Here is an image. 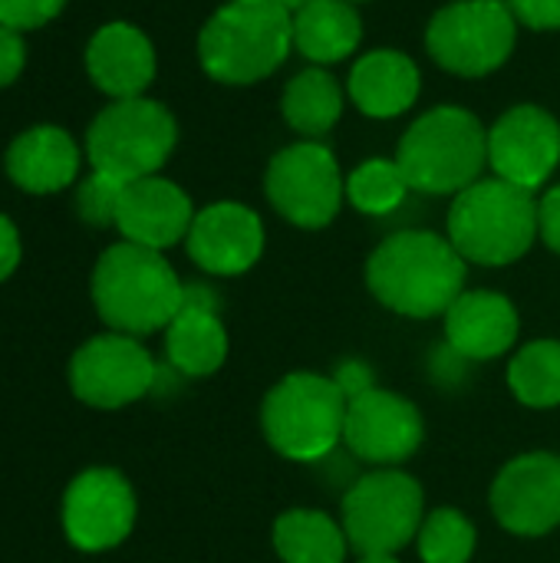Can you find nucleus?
Here are the masks:
<instances>
[{
    "label": "nucleus",
    "mask_w": 560,
    "mask_h": 563,
    "mask_svg": "<svg viewBox=\"0 0 560 563\" xmlns=\"http://www.w3.org/2000/svg\"><path fill=\"white\" fill-rule=\"evenodd\" d=\"M366 284L383 307L403 317H436L462 297L465 257L432 231H403L373 251Z\"/></svg>",
    "instance_id": "nucleus-1"
},
{
    "label": "nucleus",
    "mask_w": 560,
    "mask_h": 563,
    "mask_svg": "<svg viewBox=\"0 0 560 563\" xmlns=\"http://www.w3.org/2000/svg\"><path fill=\"white\" fill-rule=\"evenodd\" d=\"M294 46V13L281 0H231L198 33L205 73L228 86L271 76Z\"/></svg>",
    "instance_id": "nucleus-2"
},
{
    "label": "nucleus",
    "mask_w": 560,
    "mask_h": 563,
    "mask_svg": "<svg viewBox=\"0 0 560 563\" xmlns=\"http://www.w3.org/2000/svg\"><path fill=\"white\" fill-rule=\"evenodd\" d=\"M185 284L162 251L122 241L109 247L92 271V300L99 317L125 336L168 327L182 310Z\"/></svg>",
    "instance_id": "nucleus-3"
},
{
    "label": "nucleus",
    "mask_w": 560,
    "mask_h": 563,
    "mask_svg": "<svg viewBox=\"0 0 560 563\" xmlns=\"http://www.w3.org/2000/svg\"><path fill=\"white\" fill-rule=\"evenodd\" d=\"M488 162V129L459 106H436L399 139L396 165L409 188L426 195H459L479 181Z\"/></svg>",
    "instance_id": "nucleus-4"
},
{
    "label": "nucleus",
    "mask_w": 560,
    "mask_h": 563,
    "mask_svg": "<svg viewBox=\"0 0 560 563\" xmlns=\"http://www.w3.org/2000/svg\"><path fill=\"white\" fill-rule=\"evenodd\" d=\"M538 238V201L505 178H479L449 211L452 247L475 264L502 267L528 254Z\"/></svg>",
    "instance_id": "nucleus-5"
},
{
    "label": "nucleus",
    "mask_w": 560,
    "mask_h": 563,
    "mask_svg": "<svg viewBox=\"0 0 560 563\" xmlns=\"http://www.w3.org/2000/svg\"><path fill=\"white\" fill-rule=\"evenodd\" d=\"M178 142V125L172 112L145 96L116 99L106 106L89 132L86 155L92 172H106L119 181H139L155 175Z\"/></svg>",
    "instance_id": "nucleus-6"
},
{
    "label": "nucleus",
    "mask_w": 560,
    "mask_h": 563,
    "mask_svg": "<svg viewBox=\"0 0 560 563\" xmlns=\"http://www.w3.org/2000/svg\"><path fill=\"white\" fill-rule=\"evenodd\" d=\"M347 402L350 399L333 379L294 373L264 399V435L287 459H323L343 439Z\"/></svg>",
    "instance_id": "nucleus-7"
},
{
    "label": "nucleus",
    "mask_w": 560,
    "mask_h": 563,
    "mask_svg": "<svg viewBox=\"0 0 560 563\" xmlns=\"http://www.w3.org/2000/svg\"><path fill=\"white\" fill-rule=\"evenodd\" d=\"M518 20L505 0H455L442 7L429 30V56L455 76H488L515 49Z\"/></svg>",
    "instance_id": "nucleus-8"
},
{
    "label": "nucleus",
    "mask_w": 560,
    "mask_h": 563,
    "mask_svg": "<svg viewBox=\"0 0 560 563\" xmlns=\"http://www.w3.org/2000/svg\"><path fill=\"white\" fill-rule=\"evenodd\" d=\"M343 528L350 548L363 558L396 554L422 528V488L403 472L360 478L343 498Z\"/></svg>",
    "instance_id": "nucleus-9"
},
{
    "label": "nucleus",
    "mask_w": 560,
    "mask_h": 563,
    "mask_svg": "<svg viewBox=\"0 0 560 563\" xmlns=\"http://www.w3.org/2000/svg\"><path fill=\"white\" fill-rule=\"evenodd\" d=\"M264 191L277 214L297 228H327L343 205V175L333 152L320 142L281 148L264 175Z\"/></svg>",
    "instance_id": "nucleus-10"
},
{
    "label": "nucleus",
    "mask_w": 560,
    "mask_h": 563,
    "mask_svg": "<svg viewBox=\"0 0 560 563\" xmlns=\"http://www.w3.org/2000/svg\"><path fill=\"white\" fill-rule=\"evenodd\" d=\"M73 393L96 409H122L155 386L152 356L125 333H106L79 346L69 363Z\"/></svg>",
    "instance_id": "nucleus-11"
},
{
    "label": "nucleus",
    "mask_w": 560,
    "mask_h": 563,
    "mask_svg": "<svg viewBox=\"0 0 560 563\" xmlns=\"http://www.w3.org/2000/svg\"><path fill=\"white\" fill-rule=\"evenodd\" d=\"M135 525V495L112 468L83 472L63 498V531L79 551H109Z\"/></svg>",
    "instance_id": "nucleus-12"
},
{
    "label": "nucleus",
    "mask_w": 560,
    "mask_h": 563,
    "mask_svg": "<svg viewBox=\"0 0 560 563\" xmlns=\"http://www.w3.org/2000/svg\"><path fill=\"white\" fill-rule=\"evenodd\" d=\"M488 165L498 178L535 191L560 165V122L541 106H515L488 129Z\"/></svg>",
    "instance_id": "nucleus-13"
},
{
    "label": "nucleus",
    "mask_w": 560,
    "mask_h": 563,
    "mask_svg": "<svg viewBox=\"0 0 560 563\" xmlns=\"http://www.w3.org/2000/svg\"><path fill=\"white\" fill-rule=\"evenodd\" d=\"M492 511L512 534L538 538L560 525V459L521 455L495 478Z\"/></svg>",
    "instance_id": "nucleus-14"
},
{
    "label": "nucleus",
    "mask_w": 560,
    "mask_h": 563,
    "mask_svg": "<svg viewBox=\"0 0 560 563\" xmlns=\"http://www.w3.org/2000/svg\"><path fill=\"white\" fill-rule=\"evenodd\" d=\"M343 439L350 452L373 465H396L409 459L422 442V419L403 396L366 389L347 402Z\"/></svg>",
    "instance_id": "nucleus-15"
},
{
    "label": "nucleus",
    "mask_w": 560,
    "mask_h": 563,
    "mask_svg": "<svg viewBox=\"0 0 560 563\" xmlns=\"http://www.w3.org/2000/svg\"><path fill=\"white\" fill-rule=\"evenodd\" d=\"M261 251H264V224L251 208L238 201L208 205L191 221L188 254L208 274H221V277L244 274L257 264Z\"/></svg>",
    "instance_id": "nucleus-16"
},
{
    "label": "nucleus",
    "mask_w": 560,
    "mask_h": 563,
    "mask_svg": "<svg viewBox=\"0 0 560 563\" xmlns=\"http://www.w3.org/2000/svg\"><path fill=\"white\" fill-rule=\"evenodd\" d=\"M195 221L191 198L168 178L149 175L139 181H125L119 198L116 228L125 241L162 251L188 238Z\"/></svg>",
    "instance_id": "nucleus-17"
},
{
    "label": "nucleus",
    "mask_w": 560,
    "mask_h": 563,
    "mask_svg": "<svg viewBox=\"0 0 560 563\" xmlns=\"http://www.w3.org/2000/svg\"><path fill=\"white\" fill-rule=\"evenodd\" d=\"M89 79L112 99H135L155 79L152 40L132 23H106L86 46Z\"/></svg>",
    "instance_id": "nucleus-18"
},
{
    "label": "nucleus",
    "mask_w": 560,
    "mask_h": 563,
    "mask_svg": "<svg viewBox=\"0 0 560 563\" xmlns=\"http://www.w3.org/2000/svg\"><path fill=\"white\" fill-rule=\"evenodd\" d=\"M215 294L201 284H188L178 317L165 327L168 363L185 376H208L228 356V336L215 313Z\"/></svg>",
    "instance_id": "nucleus-19"
},
{
    "label": "nucleus",
    "mask_w": 560,
    "mask_h": 563,
    "mask_svg": "<svg viewBox=\"0 0 560 563\" xmlns=\"http://www.w3.org/2000/svg\"><path fill=\"white\" fill-rule=\"evenodd\" d=\"M446 336L459 356L495 360L512 350L518 336V313L508 297L492 290H472L446 310Z\"/></svg>",
    "instance_id": "nucleus-20"
},
{
    "label": "nucleus",
    "mask_w": 560,
    "mask_h": 563,
    "mask_svg": "<svg viewBox=\"0 0 560 563\" xmlns=\"http://www.w3.org/2000/svg\"><path fill=\"white\" fill-rule=\"evenodd\" d=\"M79 172V148L59 125H33L7 148V175L30 195L63 191Z\"/></svg>",
    "instance_id": "nucleus-21"
},
{
    "label": "nucleus",
    "mask_w": 560,
    "mask_h": 563,
    "mask_svg": "<svg viewBox=\"0 0 560 563\" xmlns=\"http://www.w3.org/2000/svg\"><path fill=\"white\" fill-rule=\"evenodd\" d=\"M350 99L373 119L403 115L419 99V69L399 49H373L350 69Z\"/></svg>",
    "instance_id": "nucleus-22"
},
{
    "label": "nucleus",
    "mask_w": 560,
    "mask_h": 563,
    "mask_svg": "<svg viewBox=\"0 0 560 563\" xmlns=\"http://www.w3.org/2000/svg\"><path fill=\"white\" fill-rule=\"evenodd\" d=\"M360 40L363 23L350 0H314L294 13V46L320 66L347 59Z\"/></svg>",
    "instance_id": "nucleus-23"
},
{
    "label": "nucleus",
    "mask_w": 560,
    "mask_h": 563,
    "mask_svg": "<svg viewBox=\"0 0 560 563\" xmlns=\"http://www.w3.org/2000/svg\"><path fill=\"white\" fill-rule=\"evenodd\" d=\"M284 119L294 132L307 139L327 135L343 115V89L327 69H304L284 86L281 99Z\"/></svg>",
    "instance_id": "nucleus-24"
},
{
    "label": "nucleus",
    "mask_w": 560,
    "mask_h": 563,
    "mask_svg": "<svg viewBox=\"0 0 560 563\" xmlns=\"http://www.w3.org/2000/svg\"><path fill=\"white\" fill-rule=\"evenodd\" d=\"M277 554L287 563H343L347 534L320 511H287L274 525Z\"/></svg>",
    "instance_id": "nucleus-25"
},
{
    "label": "nucleus",
    "mask_w": 560,
    "mask_h": 563,
    "mask_svg": "<svg viewBox=\"0 0 560 563\" xmlns=\"http://www.w3.org/2000/svg\"><path fill=\"white\" fill-rule=\"evenodd\" d=\"M508 383L525 406L551 409L560 402V343L541 340L525 346L508 369Z\"/></svg>",
    "instance_id": "nucleus-26"
},
{
    "label": "nucleus",
    "mask_w": 560,
    "mask_h": 563,
    "mask_svg": "<svg viewBox=\"0 0 560 563\" xmlns=\"http://www.w3.org/2000/svg\"><path fill=\"white\" fill-rule=\"evenodd\" d=\"M409 181L399 172L396 162L373 158L363 162L350 178H347V198L356 211L363 214H389L406 201Z\"/></svg>",
    "instance_id": "nucleus-27"
},
{
    "label": "nucleus",
    "mask_w": 560,
    "mask_h": 563,
    "mask_svg": "<svg viewBox=\"0 0 560 563\" xmlns=\"http://www.w3.org/2000/svg\"><path fill=\"white\" fill-rule=\"evenodd\" d=\"M472 551H475V531L459 511L439 508L422 521L419 554L426 563H469Z\"/></svg>",
    "instance_id": "nucleus-28"
},
{
    "label": "nucleus",
    "mask_w": 560,
    "mask_h": 563,
    "mask_svg": "<svg viewBox=\"0 0 560 563\" xmlns=\"http://www.w3.org/2000/svg\"><path fill=\"white\" fill-rule=\"evenodd\" d=\"M122 188L125 181L106 175V172H92L79 191H76V208H79V218L92 228H109L116 224V214H119V198H122Z\"/></svg>",
    "instance_id": "nucleus-29"
},
{
    "label": "nucleus",
    "mask_w": 560,
    "mask_h": 563,
    "mask_svg": "<svg viewBox=\"0 0 560 563\" xmlns=\"http://www.w3.org/2000/svg\"><path fill=\"white\" fill-rule=\"evenodd\" d=\"M66 0H0V26L10 30H36L59 16Z\"/></svg>",
    "instance_id": "nucleus-30"
},
{
    "label": "nucleus",
    "mask_w": 560,
    "mask_h": 563,
    "mask_svg": "<svg viewBox=\"0 0 560 563\" xmlns=\"http://www.w3.org/2000/svg\"><path fill=\"white\" fill-rule=\"evenodd\" d=\"M508 7L531 30H560V0H508Z\"/></svg>",
    "instance_id": "nucleus-31"
},
{
    "label": "nucleus",
    "mask_w": 560,
    "mask_h": 563,
    "mask_svg": "<svg viewBox=\"0 0 560 563\" xmlns=\"http://www.w3.org/2000/svg\"><path fill=\"white\" fill-rule=\"evenodd\" d=\"M23 63H26V46L20 30L0 26V89L23 73Z\"/></svg>",
    "instance_id": "nucleus-32"
},
{
    "label": "nucleus",
    "mask_w": 560,
    "mask_h": 563,
    "mask_svg": "<svg viewBox=\"0 0 560 563\" xmlns=\"http://www.w3.org/2000/svg\"><path fill=\"white\" fill-rule=\"evenodd\" d=\"M538 234L545 238L551 251L560 254V185L551 188L538 205Z\"/></svg>",
    "instance_id": "nucleus-33"
},
{
    "label": "nucleus",
    "mask_w": 560,
    "mask_h": 563,
    "mask_svg": "<svg viewBox=\"0 0 560 563\" xmlns=\"http://www.w3.org/2000/svg\"><path fill=\"white\" fill-rule=\"evenodd\" d=\"M20 264V234L10 218L0 214V280H7Z\"/></svg>",
    "instance_id": "nucleus-34"
},
{
    "label": "nucleus",
    "mask_w": 560,
    "mask_h": 563,
    "mask_svg": "<svg viewBox=\"0 0 560 563\" xmlns=\"http://www.w3.org/2000/svg\"><path fill=\"white\" fill-rule=\"evenodd\" d=\"M333 383L343 389L347 399H356V396H363L366 389H373L370 369H366L363 363H343V366L337 369V379H333Z\"/></svg>",
    "instance_id": "nucleus-35"
},
{
    "label": "nucleus",
    "mask_w": 560,
    "mask_h": 563,
    "mask_svg": "<svg viewBox=\"0 0 560 563\" xmlns=\"http://www.w3.org/2000/svg\"><path fill=\"white\" fill-rule=\"evenodd\" d=\"M281 3H284L290 13H300V10H304V7H310L314 0H281Z\"/></svg>",
    "instance_id": "nucleus-36"
},
{
    "label": "nucleus",
    "mask_w": 560,
    "mask_h": 563,
    "mask_svg": "<svg viewBox=\"0 0 560 563\" xmlns=\"http://www.w3.org/2000/svg\"><path fill=\"white\" fill-rule=\"evenodd\" d=\"M363 563H399L393 554H376V558H363Z\"/></svg>",
    "instance_id": "nucleus-37"
},
{
    "label": "nucleus",
    "mask_w": 560,
    "mask_h": 563,
    "mask_svg": "<svg viewBox=\"0 0 560 563\" xmlns=\"http://www.w3.org/2000/svg\"><path fill=\"white\" fill-rule=\"evenodd\" d=\"M350 3H353V0H350Z\"/></svg>",
    "instance_id": "nucleus-38"
}]
</instances>
